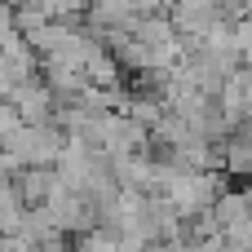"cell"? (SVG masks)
<instances>
[{"mask_svg": "<svg viewBox=\"0 0 252 252\" xmlns=\"http://www.w3.org/2000/svg\"><path fill=\"white\" fill-rule=\"evenodd\" d=\"M164 199L182 213V221H195V217H204V213L217 208V199H221V177H217V173H182V177L164 190Z\"/></svg>", "mask_w": 252, "mask_h": 252, "instance_id": "cell-1", "label": "cell"}, {"mask_svg": "<svg viewBox=\"0 0 252 252\" xmlns=\"http://www.w3.org/2000/svg\"><path fill=\"white\" fill-rule=\"evenodd\" d=\"M102 151H106V159H124V155H146L151 151V128H142L137 120H128V115H102Z\"/></svg>", "mask_w": 252, "mask_h": 252, "instance_id": "cell-2", "label": "cell"}, {"mask_svg": "<svg viewBox=\"0 0 252 252\" xmlns=\"http://www.w3.org/2000/svg\"><path fill=\"white\" fill-rule=\"evenodd\" d=\"M13 186H18V195H22L27 208H44L49 195L62 186V177H58V168H27V173L13 177Z\"/></svg>", "mask_w": 252, "mask_h": 252, "instance_id": "cell-3", "label": "cell"}, {"mask_svg": "<svg viewBox=\"0 0 252 252\" xmlns=\"http://www.w3.org/2000/svg\"><path fill=\"white\" fill-rule=\"evenodd\" d=\"M226 173L252 177V124H244V128L226 142Z\"/></svg>", "mask_w": 252, "mask_h": 252, "instance_id": "cell-4", "label": "cell"}, {"mask_svg": "<svg viewBox=\"0 0 252 252\" xmlns=\"http://www.w3.org/2000/svg\"><path fill=\"white\" fill-rule=\"evenodd\" d=\"M22 124H27V120H22V111H18L13 102H4V106H0V151L13 142V133H18Z\"/></svg>", "mask_w": 252, "mask_h": 252, "instance_id": "cell-5", "label": "cell"}, {"mask_svg": "<svg viewBox=\"0 0 252 252\" xmlns=\"http://www.w3.org/2000/svg\"><path fill=\"white\" fill-rule=\"evenodd\" d=\"M235 40H239V53H252V13L235 22Z\"/></svg>", "mask_w": 252, "mask_h": 252, "instance_id": "cell-6", "label": "cell"}, {"mask_svg": "<svg viewBox=\"0 0 252 252\" xmlns=\"http://www.w3.org/2000/svg\"><path fill=\"white\" fill-rule=\"evenodd\" d=\"M0 106H4V97H0Z\"/></svg>", "mask_w": 252, "mask_h": 252, "instance_id": "cell-7", "label": "cell"}]
</instances>
